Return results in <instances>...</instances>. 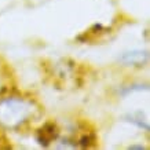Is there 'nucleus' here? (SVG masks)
<instances>
[{"label":"nucleus","mask_w":150,"mask_h":150,"mask_svg":"<svg viewBox=\"0 0 150 150\" xmlns=\"http://www.w3.org/2000/svg\"><path fill=\"white\" fill-rule=\"evenodd\" d=\"M32 100L17 96H8L0 100V124L7 128H17L26 123L36 113Z\"/></svg>","instance_id":"f257e3e1"},{"label":"nucleus","mask_w":150,"mask_h":150,"mask_svg":"<svg viewBox=\"0 0 150 150\" xmlns=\"http://www.w3.org/2000/svg\"><path fill=\"white\" fill-rule=\"evenodd\" d=\"M147 58H149V55H147L146 51L134 50V51L123 52L118 59H120L121 64L128 65V66H141V65L147 62Z\"/></svg>","instance_id":"f03ea898"},{"label":"nucleus","mask_w":150,"mask_h":150,"mask_svg":"<svg viewBox=\"0 0 150 150\" xmlns=\"http://www.w3.org/2000/svg\"><path fill=\"white\" fill-rule=\"evenodd\" d=\"M58 135V128L54 123H47L37 131L36 139L37 142L43 146H48L52 141H55V138Z\"/></svg>","instance_id":"7ed1b4c3"},{"label":"nucleus","mask_w":150,"mask_h":150,"mask_svg":"<svg viewBox=\"0 0 150 150\" xmlns=\"http://www.w3.org/2000/svg\"><path fill=\"white\" fill-rule=\"evenodd\" d=\"M127 118H128V121L134 123L139 128H143V129H146V131H149V124L146 123V120H143L139 114H129V116H127Z\"/></svg>","instance_id":"20e7f679"},{"label":"nucleus","mask_w":150,"mask_h":150,"mask_svg":"<svg viewBox=\"0 0 150 150\" xmlns=\"http://www.w3.org/2000/svg\"><path fill=\"white\" fill-rule=\"evenodd\" d=\"M129 149H146V147H145V146H142V145H131V146H129Z\"/></svg>","instance_id":"39448f33"}]
</instances>
